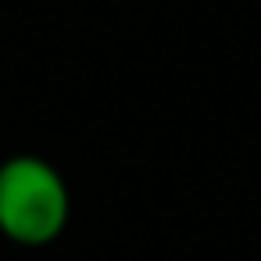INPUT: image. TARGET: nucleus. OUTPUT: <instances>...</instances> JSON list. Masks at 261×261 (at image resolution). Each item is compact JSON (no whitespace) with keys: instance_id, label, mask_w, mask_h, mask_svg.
Instances as JSON below:
<instances>
[{"instance_id":"1","label":"nucleus","mask_w":261,"mask_h":261,"mask_svg":"<svg viewBox=\"0 0 261 261\" xmlns=\"http://www.w3.org/2000/svg\"><path fill=\"white\" fill-rule=\"evenodd\" d=\"M72 215L65 175L40 154H11L0 161V236L18 247L54 243Z\"/></svg>"}]
</instances>
